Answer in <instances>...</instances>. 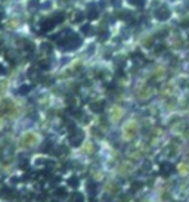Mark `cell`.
<instances>
[{"mask_svg": "<svg viewBox=\"0 0 189 202\" xmlns=\"http://www.w3.org/2000/svg\"><path fill=\"white\" fill-rule=\"evenodd\" d=\"M30 89H31L30 86H21V87H19V93H21V95H25Z\"/></svg>", "mask_w": 189, "mask_h": 202, "instance_id": "obj_1", "label": "cell"}, {"mask_svg": "<svg viewBox=\"0 0 189 202\" xmlns=\"http://www.w3.org/2000/svg\"><path fill=\"white\" fill-rule=\"evenodd\" d=\"M0 18H2V11H0Z\"/></svg>", "mask_w": 189, "mask_h": 202, "instance_id": "obj_2", "label": "cell"}]
</instances>
